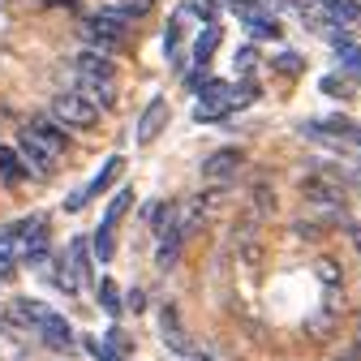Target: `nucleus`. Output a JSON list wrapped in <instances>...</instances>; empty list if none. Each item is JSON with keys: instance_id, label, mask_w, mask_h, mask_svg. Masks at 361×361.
Wrapping results in <instances>:
<instances>
[{"instance_id": "obj_1", "label": "nucleus", "mask_w": 361, "mask_h": 361, "mask_svg": "<svg viewBox=\"0 0 361 361\" xmlns=\"http://www.w3.org/2000/svg\"><path fill=\"white\" fill-rule=\"evenodd\" d=\"M301 198L323 215V224H344L348 207H344V185L331 176H305L301 180Z\"/></svg>"}, {"instance_id": "obj_2", "label": "nucleus", "mask_w": 361, "mask_h": 361, "mask_svg": "<svg viewBox=\"0 0 361 361\" xmlns=\"http://www.w3.org/2000/svg\"><path fill=\"white\" fill-rule=\"evenodd\" d=\"M52 121H61L65 129H95L99 125V108H90L82 95H73V90H61V95L52 99Z\"/></svg>"}, {"instance_id": "obj_3", "label": "nucleus", "mask_w": 361, "mask_h": 361, "mask_svg": "<svg viewBox=\"0 0 361 361\" xmlns=\"http://www.w3.org/2000/svg\"><path fill=\"white\" fill-rule=\"evenodd\" d=\"M241 164H245V151L241 147H219V151H211L207 159H202V180L207 185H233L237 180V172H241Z\"/></svg>"}, {"instance_id": "obj_4", "label": "nucleus", "mask_w": 361, "mask_h": 361, "mask_svg": "<svg viewBox=\"0 0 361 361\" xmlns=\"http://www.w3.org/2000/svg\"><path fill=\"white\" fill-rule=\"evenodd\" d=\"M18 155H22V164H26V172H35V176H52L56 168H61V159L48 151V147H43L39 138H35V133L22 125V133H18V147H13Z\"/></svg>"}, {"instance_id": "obj_5", "label": "nucleus", "mask_w": 361, "mask_h": 361, "mask_svg": "<svg viewBox=\"0 0 361 361\" xmlns=\"http://www.w3.org/2000/svg\"><path fill=\"white\" fill-rule=\"evenodd\" d=\"M233 13L258 35V39H280L284 35V26L276 22V13H267V5H262V0H237V5H233Z\"/></svg>"}, {"instance_id": "obj_6", "label": "nucleus", "mask_w": 361, "mask_h": 361, "mask_svg": "<svg viewBox=\"0 0 361 361\" xmlns=\"http://www.w3.org/2000/svg\"><path fill=\"white\" fill-rule=\"evenodd\" d=\"M73 95H82L90 108L108 112L116 104V78H82V73H73Z\"/></svg>"}, {"instance_id": "obj_7", "label": "nucleus", "mask_w": 361, "mask_h": 361, "mask_svg": "<svg viewBox=\"0 0 361 361\" xmlns=\"http://www.w3.org/2000/svg\"><path fill=\"white\" fill-rule=\"evenodd\" d=\"M121 172H125V159H121V155H112V159L95 172V180H90L86 190H78V194H69V198H65V211H82V207H86L90 198H95V194H104V190L112 185V180L121 176Z\"/></svg>"}, {"instance_id": "obj_8", "label": "nucleus", "mask_w": 361, "mask_h": 361, "mask_svg": "<svg viewBox=\"0 0 361 361\" xmlns=\"http://www.w3.org/2000/svg\"><path fill=\"white\" fill-rule=\"evenodd\" d=\"M35 331H39V340H43V344H48V348H56V353H69V348H73L69 319H61L56 310H43V319L35 323Z\"/></svg>"}, {"instance_id": "obj_9", "label": "nucleus", "mask_w": 361, "mask_h": 361, "mask_svg": "<svg viewBox=\"0 0 361 361\" xmlns=\"http://www.w3.org/2000/svg\"><path fill=\"white\" fill-rule=\"evenodd\" d=\"M26 129H30L56 159H65V151H69V129H65L61 121H52V116H35V121H26Z\"/></svg>"}, {"instance_id": "obj_10", "label": "nucleus", "mask_w": 361, "mask_h": 361, "mask_svg": "<svg viewBox=\"0 0 361 361\" xmlns=\"http://www.w3.org/2000/svg\"><path fill=\"white\" fill-rule=\"evenodd\" d=\"M164 125H168V99H151V108L138 121V147H151L164 133Z\"/></svg>"}, {"instance_id": "obj_11", "label": "nucleus", "mask_w": 361, "mask_h": 361, "mask_svg": "<svg viewBox=\"0 0 361 361\" xmlns=\"http://www.w3.org/2000/svg\"><path fill=\"white\" fill-rule=\"evenodd\" d=\"M73 73H82V78H116V65H112V56L86 48V52L73 56Z\"/></svg>"}, {"instance_id": "obj_12", "label": "nucleus", "mask_w": 361, "mask_h": 361, "mask_svg": "<svg viewBox=\"0 0 361 361\" xmlns=\"http://www.w3.org/2000/svg\"><path fill=\"white\" fill-rule=\"evenodd\" d=\"M250 211H254V219L276 215V185H271V176H258L250 185Z\"/></svg>"}, {"instance_id": "obj_13", "label": "nucleus", "mask_w": 361, "mask_h": 361, "mask_svg": "<svg viewBox=\"0 0 361 361\" xmlns=\"http://www.w3.org/2000/svg\"><path fill=\"white\" fill-rule=\"evenodd\" d=\"M159 336H164V344H168L172 353H180V357H185V353L194 348V344H190V336L180 331V319H176V310H172V305L159 314Z\"/></svg>"}, {"instance_id": "obj_14", "label": "nucleus", "mask_w": 361, "mask_h": 361, "mask_svg": "<svg viewBox=\"0 0 361 361\" xmlns=\"http://www.w3.org/2000/svg\"><path fill=\"white\" fill-rule=\"evenodd\" d=\"M180 245H185V237H180V228L176 224H168V228L159 233V250H155V267L159 271H168L176 258H180Z\"/></svg>"}, {"instance_id": "obj_15", "label": "nucleus", "mask_w": 361, "mask_h": 361, "mask_svg": "<svg viewBox=\"0 0 361 361\" xmlns=\"http://www.w3.org/2000/svg\"><path fill=\"white\" fill-rule=\"evenodd\" d=\"M65 267H69V276L78 280V288L82 284H90V245L78 237V241H69V258H65Z\"/></svg>"}, {"instance_id": "obj_16", "label": "nucleus", "mask_w": 361, "mask_h": 361, "mask_svg": "<svg viewBox=\"0 0 361 361\" xmlns=\"http://www.w3.org/2000/svg\"><path fill=\"white\" fill-rule=\"evenodd\" d=\"M30 172H26V164H22V155L13 151V147H0V180L5 185H22Z\"/></svg>"}, {"instance_id": "obj_17", "label": "nucleus", "mask_w": 361, "mask_h": 361, "mask_svg": "<svg viewBox=\"0 0 361 361\" xmlns=\"http://www.w3.org/2000/svg\"><path fill=\"white\" fill-rule=\"evenodd\" d=\"M129 202H133V194L129 190H121L112 202H108V211H104V224H99V233H108V237H116V228H121V219H125V211H129Z\"/></svg>"}, {"instance_id": "obj_18", "label": "nucleus", "mask_w": 361, "mask_h": 361, "mask_svg": "<svg viewBox=\"0 0 361 361\" xmlns=\"http://www.w3.org/2000/svg\"><path fill=\"white\" fill-rule=\"evenodd\" d=\"M323 13L331 22H357L361 18V5H357V0H323Z\"/></svg>"}, {"instance_id": "obj_19", "label": "nucleus", "mask_w": 361, "mask_h": 361, "mask_svg": "<svg viewBox=\"0 0 361 361\" xmlns=\"http://www.w3.org/2000/svg\"><path fill=\"white\" fill-rule=\"evenodd\" d=\"M215 48H219V30H215V26H207V30L194 39V61H198V69L215 56Z\"/></svg>"}, {"instance_id": "obj_20", "label": "nucleus", "mask_w": 361, "mask_h": 361, "mask_svg": "<svg viewBox=\"0 0 361 361\" xmlns=\"http://www.w3.org/2000/svg\"><path fill=\"white\" fill-rule=\"evenodd\" d=\"M271 69H276V73H288V78H297V73H305V61H301L297 52H276V56H271Z\"/></svg>"}, {"instance_id": "obj_21", "label": "nucleus", "mask_w": 361, "mask_h": 361, "mask_svg": "<svg viewBox=\"0 0 361 361\" xmlns=\"http://www.w3.org/2000/svg\"><path fill=\"white\" fill-rule=\"evenodd\" d=\"M99 305L112 314V319L121 314V293H116V284H112V280H104V284H99Z\"/></svg>"}, {"instance_id": "obj_22", "label": "nucleus", "mask_w": 361, "mask_h": 361, "mask_svg": "<svg viewBox=\"0 0 361 361\" xmlns=\"http://www.w3.org/2000/svg\"><path fill=\"white\" fill-rule=\"evenodd\" d=\"M293 233L305 237V241H323V219H297V224H293Z\"/></svg>"}, {"instance_id": "obj_23", "label": "nucleus", "mask_w": 361, "mask_h": 361, "mask_svg": "<svg viewBox=\"0 0 361 361\" xmlns=\"http://www.w3.org/2000/svg\"><path fill=\"white\" fill-rule=\"evenodd\" d=\"M336 52H340L344 69H348L353 78H361V48H357V43H348V48H336Z\"/></svg>"}, {"instance_id": "obj_24", "label": "nucleus", "mask_w": 361, "mask_h": 361, "mask_svg": "<svg viewBox=\"0 0 361 361\" xmlns=\"http://www.w3.org/2000/svg\"><path fill=\"white\" fill-rule=\"evenodd\" d=\"M13 267H18V254H13V245H9L5 237H0V280H9Z\"/></svg>"}, {"instance_id": "obj_25", "label": "nucleus", "mask_w": 361, "mask_h": 361, "mask_svg": "<svg viewBox=\"0 0 361 361\" xmlns=\"http://www.w3.org/2000/svg\"><path fill=\"white\" fill-rule=\"evenodd\" d=\"M319 86H323V95H331V99H353V86L340 82V78H323Z\"/></svg>"}, {"instance_id": "obj_26", "label": "nucleus", "mask_w": 361, "mask_h": 361, "mask_svg": "<svg viewBox=\"0 0 361 361\" xmlns=\"http://www.w3.org/2000/svg\"><path fill=\"white\" fill-rule=\"evenodd\" d=\"M86 348H90V357H95V361H121V353H116L108 340H104V344H99V340H86Z\"/></svg>"}, {"instance_id": "obj_27", "label": "nucleus", "mask_w": 361, "mask_h": 361, "mask_svg": "<svg viewBox=\"0 0 361 361\" xmlns=\"http://www.w3.org/2000/svg\"><path fill=\"white\" fill-rule=\"evenodd\" d=\"M319 280H323L327 288H340V267H336L331 258H323V262H319Z\"/></svg>"}, {"instance_id": "obj_28", "label": "nucleus", "mask_w": 361, "mask_h": 361, "mask_svg": "<svg viewBox=\"0 0 361 361\" xmlns=\"http://www.w3.org/2000/svg\"><path fill=\"white\" fill-rule=\"evenodd\" d=\"M176 52H180V18L168 22V61H176Z\"/></svg>"}, {"instance_id": "obj_29", "label": "nucleus", "mask_w": 361, "mask_h": 361, "mask_svg": "<svg viewBox=\"0 0 361 361\" xmlns=\"http://www.w3.org/2000/svg\"><path fill=\"white\" fill-rule=\"evenodd\" d=\"M190 9H194L207 26H215V0H190Z\"/></svg>"}, {"instance_id": "obj_30", "label": "nucleus", "mask_w": 361, "mask_h": 361, "mask_svg": "<svg viewBox=\"0 0 361 361\" xmlns=\"http://www.w3.org/2000/svg\"><path fill=\"white\" fill-rule=\"evenodd\" d=\"M344 233H348V241H353V250L361 254V224H357V219H344Z\"/></svg>"}, {"instance_id": "obj_31", "label": "nucleus", "mask_w": 361, "mask_h": 361, "mask_svg": "<svg viewBox=\"0 0 361 361\" xmlns=\"http://www.w3.org/2000/svg\"><path fill=\"white\" fill-rule=\"evenodd\" d=\"M250 65H254V48H241V52H237V73L250 69Z\"/></svg>"}, {"instance_id": "obj_32", "label": "nucleus", "mask_w": 361, "mask_h": 361, "mask_svg": "<svg viewBox=\"0 0 361 361\" xmlns=\"http://www.w3.org/2000/svg\"><path fill=\"white\" fill-rule=\"evenodd\" d=\"M142 305H147V293L133 288V293H129V310H142Z\"/></svg>"}, {"instance_id": "obj_33", "label": "nucleus", "mask_w": 361, "mask_h": 361, "mask_svg": "<svg viewBox=\"0 0 361 361\" xmlns=\"http://www.w3.org/2000/svg\"><path fill=\"white\" fill-rule=\"evenodd\" d=\"M185 357H190V361H215V357H211V353H202V348H190Z\"/></svg>"}, {"instance_id": "obj_34", "label": "nucleus", "mask_w": 361, "mask_h": 361, "mask_svg": "<svg viewBox=\"0 0 361 361\" xmlns=\"http://www.w3.org/2000/svg\"><path fill=\"white\" fill-rule=\"evenodd\" d=\"M353 361H361V331H357V348H353Z\"/></svg>"}, {"instance_id": "obj_35", "label": "nucleus", "mask_w": 361, "mask_h": 361, "mask_svg": "<svg viewBox=\"0 0 361 361\" xmlns=\"http://www.w3.org/2000/svg\"><path fill=\"white\" fill-rule=\"evenodd\" d=\"M357 185H361V172H357Z\"/></svg>"}, {"instance_id": "obj_36", "label": "nucleus", "mask_w": 361, "mask_h": 361, "mask_svg": "<svg viewBox=\"0 0 361 361\" xmlns=\"http://www.w3.org/2000/svg\"><path fill=\"white\" fill-rule=\"evenodd\" d=\"M340 361H353V357H340Z\"/></svg>"}, {"instance_id": "obj_37", "label": "nucleus", "mask_w": 361, "mask_h": 361, "mask_svg": "<svg viewBox=\"0 0 361 361\" xmlns=\"http://www.w3.org/2000/svg\"><path fill=\"white\" fill-rule=\"evenodd\" d=\"M142 5H151V0H142Z\"/></svg>"}]
</instances>
